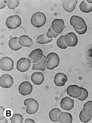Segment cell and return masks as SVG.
Masks as SVG:
<instances>
[{
  "label": "cell",
  "mask_w": 92,
  "mask_h": 123,
  "mask_svg": "<svg viewBox=\"0 0 92 123\" xmlns=\"http://www.w3.org/2000/svg\"><path fill=\"white\" fill-rule=\"evenodd\" d=\"M19 43L22 46L30 47L34 44L33 40L27 35L21 36L19 38Z\"/></svg>",
  "instance_id": "obj_18"
},
{
  "label": "cell",
  "mask_w": 92,
  "mask_h": 123,
  "mask_svg": "<svg viewBox=\"0 0 92 123\" xmlns=\"http://www.w3.org/2000/svg\"><path fill=\"white\" fill-rule=\"evenodd\" d=\"M12 123H22L23 122V118L21 115L18 114H14L10 118Z\"/></svg>",
  "instance_id": "obj_26"
},
{
  "label": "cell",
  "mask_w": 92,
  "mask_h": 123,
  "mask_svg": "<svg viewBox=\"0 0 92 123\" xmlns=\"http://www.w3.org/2000/svg\"><path fill=\"white\" fill-rule=\"evenodd\" d=\"M31 80L35 85H41L44 81V76L42 73L35 72L32 75Z\"/></svg>",
  "instance_id": "obj_17"
},
{
  "label": "cell",
  "mask_w": 92,
  "mask_h": 123,
  "mask_svg": "<svg viewBox=\"0 0 92 123\" xmlns=\"http://www.w3.org/2000/svg\"><path fill=\"white\" fill-rule=\"evenodd\" d=\"M85 55L87 64L92 69V43L87 47L85 51Z\"/></svg>",
  "instance_id": "obj_24"
},
{
  "label": "cell",
  "mask_w": 92,
  "mask_h": 123,
  "mask_svg": "<svg viewBox=\"0 0 92 123\" xmlns=\"http://www.w3.org/2000/svg\"><path fill=\"white\" fill-rule=\"evenodd\" d=\"M59 121L61 123H72V116L68 112H61L59 116Z\"/></svg>",
  "instance_id": "obj_20"
},
{
  "label": "cell",
  "mask_w": 92,
  "mask_h": 123,
  "mask_svg": "<svg viewBox=\"0 0 92 123\" xmlns=\"http://www.w3.org/2000/svg\"><path fill=\"white\" fill-rule=\"evenodd\" d=\"M70 24L74 30H83L87 25L84 20L81 17L73 15L70 19Z\"/></svg>",
  "instance_id": "obj_5"
},
{
  "label": "cell",
  "mask_w": 92,
  "mask_h": 123,
  "mask_svg": "<svg viewBox=\"0 0 92 123\" xmlns=\"http://www.w3.org/2000/svg\"><path fill=\"white\" fill-rule=\"evenodd\" d=\"M31 61L28 58H22L17 62V69L22 73L27 72L31 67Z\"/></svg>",
  "instance_id": "obj_8"
},
{
  "label": "cell",
  "mask_w": 92,
  "mask_h": 123,
  "mask_svg": "<svg viewBox=\"0 0 92 123\" xmlns=\"http://www.w3.org/2000/svg\"><path fill=\"white\" fill-rule=\"evenodd\" d=\"M53 40V38L48 37L46 33L41 35L37 38L36 42L39 44H47L50 43Z\"/></svg>",
  "instance_id": "obj_25"
},
{
  "label": "cell",
  "mask_w": 92,
  "mask_h": 123,
  "mask_svg": "<svg viewBox=\"0 0 92 123\" xmlns=\"http://www.w3.org/2000/svg\"><path fill=\"white\" fill-rule=\"evenodd\" d=\"M61 112V110L58 108L53 109L49 112V116L50 119L53 122H58L59 116Z\"/></svg>",
  "instance_id": "obj_23"
},
{
  "label": "cell",
  "mask_w": 92,
  "mask_h": 123,
  "mask_svg": "<svg viewBox=\"0 0 92 123\" xmlns=\"http://www.w3.org/2000/svg\"><path fill=\"white\" fill-rule=\"evenodd\" d=\"M84 107H89L92 110V101H89L85 104Z\"/></svg>",
  "instance_id": "obj_35"
},
{
  "label": "cell",
  "mask_w": 92,
  "mask_h": 123,
  "mask_svg": "<svg viewBox=\"0 0 92 123\" xmlns=\"http://www.w3.org/2000/svg\"><path fill=\"white\" fill-rule=\"evenodd\" d=\"M10 48L14 51H18L21 49L23 46L19 43V38L18 37L12 38L9 42Z\"/></svg>",
  "instance_id": "obj_21"
},
{
  "label": "cell",
  "mask_w": 92,
  "mask_h": 123,
  "mask_svg": "<svg viewBox=\"0 0 92 123\" xmlns=\"http://www.w3.org/2000/svg\"><path fill=\"white\" fill-rule=\"evenodd\" d=\"M65 35L62 36L57 41V44L58 47L62 49H65L68 47L65 41Z\"/></svg>",
  "instance_id": "obj_27"
},
{
  "label": "cell",
  "mask_w": 92,
  "mask_h": 123,
  "mask_svg": "<svg viewBox=\"0 0 92 123\" xmlns=\"http://www.w3.org/2000/svg\"><path fill=\"white\" fill-rule=\"evenodd\" d=\"M14 62L10 58L4 57L0 60V68L3 71H10L14 69Z\"/></svg>",
  "instance_id": "obj_6"
},
{
  "label": "cell",
  "mask_w": 92,
  "mask_h": 123,
  "mask_svg": "<svg viewBox=\"0 0 92 123\" xmlns=\"http://www.w3.org/2000/svg\"><path fill=\"white\" fill-rule=\"evenodd\" d=\"M22 20L19 15H17L10 16L6 19V25L7 27L14 29L19 27L21 25Z\"/></svg>",
  "instance_id": "obj_4"
},
{
  "label": "cell",
  "mask_w": 92,
  "mask_h": 123,
  "mask_svg": "<svg viewBox=\"0 0 92 123\" xmlns=\"http://www.w3.org/2000/svg\"><path fill=\"white\" fill-rule=\"evenodd\" d=\"M83 112L85 115L88 117L92 118V110L89 107H84Z\"/></svg>",
  "instance_id": "obj_33"
},
{
  "label": "cell",
  "mask_w": 92,
  "mask_h": 123,
  "mask_svg": "<svg viewBox=\"0 0 92 123\" xmlns=\"http://www.w3.org/2000/svg\"><path fill=\"white\" fill-rule=\"evenodd\" d=\"M25 123H35V122L34 120L30 118H27L25 120Z\"/></svg>",
  "instance_id": "obj_37"
},
{
  "label": "cell",
  "mask_w": 92,
  "mask_h": 123,
  "mask_svg": "<svg viewBox=\"0 0 92 123\" xmlns=\"http://www.w3.org/2000/svg\"><path fill=\"white\" fill-rule=\"evenodd\" d=\"M31 21L32 25L35 27H42L46 23V15L41 12H36L32 15Z\"/></svg>",
  "instance_id": "obj_2"
},
{
  "label": "cell",
  "mask_w": 92,
  "mask_h": 123,
  "mask_svg": "<svg viewBox=\"0 0 92 123\" xmlns=\"http://www.w3.org/2000/svg\"><path fill=\"white\" fill-rule=\"evenodd\" d=\"M44 56L43 52L40 49L33 50L29 55L28 58L32 63H36L40 61Z\"/></svg>",
  "instance_id": "obj_10"
},
{
  "label": "cell",
  "mask_w": 92,
  "mask_h": 123,
  "mask_svg": "<svg viewBox=\"0 0 92 123\" xmlns=\"http://www.w3.org/2000/svg\"><path fill=\"white\" fill-rule=\"evenodd\" d=\"M81 11L84 13H89L92 11V0H84L79 6Z\"/></svg>",
  "instance_id": "obj_19"
},
{
  "label": "cell",
  "mask_w": 92,
  "mask_h": 123,
  "mask_svg": "<svg viewBox=\"0 0 92 123\" xmlns=\"http://www.w3.org/2000/svg\"><path fill=\"white\" fill-rule=\"evenodd\" d=\"M14 83V79L9 74L2 75L0 78V86L2 88H9Z\"/></svg>",
  "instance_id": "obj_11"
},
{
  "label": "cell",
  "mask_w": 92,
  "mask_h": 123,
  "mask_svg": "<svg viewBox=\"0 0 92 123\" xmlns=\"http://www.w3.org/2000/svg\"><path fill=\"white\" fill-rule=\"evenodd\" d=\"M60 106L64 110L70 111L74 107V101L69 97H65L61 101Z\"/></svg>",
  "instance_id": "obj_14"
},
{
  "label": "cell",
  "mask_w": 92,
  "mask_h": 123,
  "mask_svg": "<svg viewBox=\"0 0 92 123\" xmlns=\"http://www.w3.org/2000/svg\"><path fill=\"white\" fill-rule=\"evenodd\" d=\"M65 41L68 46L75 47L78 44V39L75 34L70 32L65 35Z\"/></svg>",
  "instance_id": "obj_13"
},
{
  "label": "cell",
  "mask_w": 92,
  "mask_h": 123,
  "mask_svg": "<svg viewBox=\"0 0 92 123\" xmlns=\"http://www.w3.org/2000/svg\"><path fill=\"white\" fill-rule=\"evenodd\" d=\"M79 118L81 122L84 123H87L90 121L92 119V118L88 117H87L84 114L83 112V110L80 112L79 115Z\"/></svg>",
  "instance_id": "obj_30"
},
{
  "label": "cell",
  "mask_w": 92,
  "mask_h": 123,
  "mask_svg": "<svg viewBox=\"0 0 92 123\" xmlns=\"http://www.w3.org/2000/svg\"><path fill=\"white\" fill-rule=\"evenodd\" d=\"M59 34L56 33L53 30L52 27L49 29L48 32L46 33V35L48 37L52 38L53 37L56 38L57 37Z\"/></svg>",
  "instance_id": "obj_32"
},
{
  "label": "cell",
  "mask_w": 92,
  "mask_h": 123,
  "mask_svg": "<svg viewBox=\"0 0 92 123\" xmlns=\"http://www.w3.org/2000/svg\"><path fill=\"white\" fill-rule=\"evenodd\" d=\"M7 3V1L0 0V9H1L4 8L6 6Z\"/></svg>",
  "instance_id": "obj_36"
},
{
  "label": "cell",
  "mask_w": 92,
  "mask_h": 123,
  "mask_svg": "<svg viewBox=\"0 0 92 123\" xmlns=\"http://www.w3.org/2000/svg\"><path fill=\"white\" fill-rule=\"evenodd\" d=\"M82 90H83L82 94H81V97L78 98V99L79 100L82 101L87 98L88 96H89V93H88V91L87 89L85 88H82Z\"/></svg>",
  "instance_id": "obj_31"
},
{
  "label": "cell",
  "mask_w": 92,
  "mask_h": 123,
  "mask_svg": "<svg viewBox=\"0 0 92 123\" xmlns=\"http://www.w3.org/2000/svg\"><path fill=\"white\" fill-rule=\"evenodd\" d=\"M75 31L80 35H83L85 34L87 32V26L86 25L85 27L83 30H75Z\"/></svg>",
  "instance_id": "obj_34"
},
{
  "label": "cell",
  "mask_w": 92,
  "mask_h": 123,
  "mask_svg": "<svg viewBox=\"0 0 92 123\" xmlns=\"http://www.w3.org/2000/svg\"><path fill=\"white\" fill-rule=\"evenodd\" d=\"M67 92L70 97L78 98L81 96L83 90L82 87H79L77 85H70L67 88Z\"/></svg>",
  "instance_id": "obj_9"
},
{
  "label": "cell",
  "mask_w": 92,
  "mask_h": 123,
  "mask_svg": "<svg viewBox=\"0 0 92 123\" xmlns=\"http://www.w3.org/2000/svg\"><path fill=\"white\" fill-rule=\"evenodd\" d=\"M5 109L2 106H0V121L1 123H8V121L4 115Z\"/></svg>",
  "instance_id": "obj_29"
},
{
  "label": "cell",
  "mask_w": 92,
  "mask_h": 123,
  "mask_svg": "<svg viewBox=\"0 0 92 123\" xmlns=\"http://www.w3.org/2000/svg\"><path fill=\"white\" fill-rule=\"evenodd\" d=\"M59 57L55 52H51L46 56L45 60V67L50 70H53L59 66L60 63Z\"/></svg>",
  "instance_id": "obj_1"
},
{
  "label": "cell",
  "mask_w": 92,
  "mask_h": 123,
  "mask_svg": "<svg viewBox=\"0 0 92 123\" xmlns=\"http://www.w3.org/2000/svg\"><path fill=\"white\" fill-rule=\"evenodd\" d=\"M45 60L46 57L44 55L40 61L33 64L32 69L33 70H40L44 71L45 70Z\"/></svg>",
  "instance_id": "obj_22"
},
{
  "label": "cell",
  "mask_w": 92,
  "mask_h": 123,
  "mask_svg": "<svg viewBox=\"0 0 92 123\" xmlns=\"http://www.w3.org/2000/svg\"><path fill=\"white\" fill-rule=\"evenodd\" d=\"M33 89V86L29 81H23L18 86V91L23 96L30 95L32 92Z\"/></svg>",
  "instance_id": "obj_7"
},
{
  "label": "cell",
  "mask_w": 92,
  "mask_h": 123,
  "mask_svg": "<svg viewBox=\"0 0 92 123\" xmlns=\"http://www.w3.org/2000/svg\"><path fill=\"white\" fill-rule=\"evenodd\" d=\"M20 3V0H7V6L9 8L11 9L14 10L15 8L18 7Z\"/></svg>",
  "instance_id": "obj_28"
},
{
  "label": "cell",
  "mask_w": 92,
  "mask_h": 123,
  "mask_svg": "<svg viewBox=\"0 0 92 123\" xmlns=\"http://www.w3.org/2000/svg\"><path fill=\"white\" fill-rule=\"evenodd\" d=\"M24 104L27 107L26 112L28 114H34L38 111L39 104L34 98H30L26 99L24 101Z\"/></svg>",
  "instance_id": "obj_3"
},
{
  "label": "cell",
  "mask_w": 92,
  "mask_h": 123,
  "mask_svg": "<svg viewBox=\"0 0 92 123\" xmlns=\"http://www.w3.org/2000/svg\"><path fill=\"white\" fill-rule=\"evenodd\" d=\"M77 3V0H65L63 1L62 6L65 11L72 12L76 8Z\"/></svg>",
  "instance_id": "obj_16"
},
{
  "label": "cell",
  "mask_w": 92,
  "mask_h": 123,
  "mask_svg": "<svg viewBox=\"0 0 92 123\" xmlns=\"http://www.w3.org/2000/svg\"><path fill=\"white\" fill-rule=\"evenodd\" d=\"M51 27L56 33L60 34L63 31L66 27L65 26L64 21L63 19L56 18L52 22Z\"/></svg>",
  "instance_id": "obj_12"
},
{
  "label": "cell",
  "mask_w": 92,
  "mask_h": 123,
  "mask_svg": "<svg viewBox=\"0 0 92 123\" xmlns=\"http://www.w3.org/2000/svg\"><path fill=\"white\" fill-rule=\"evenodd\" d=\"M67 75L62 73H59L55 75L54 82L55 85L58 86H63L67 81Z\"/></svg>",
  "instance_id": "obj_15"
}]
</instances>
